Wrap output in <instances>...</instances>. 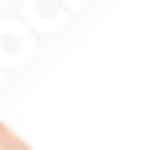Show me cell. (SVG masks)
Segmentation results:
<instances>
[{
  "label": "cell",
  "instance_id": "1",
  "mask_svg": "<svg viewBox=\"0 0 153 150\" xmlns=\"http://www.w3.org/2000/svg\"><path fill=\"white\" fill-rule=\"evenodd\" d=\"M0 150H31L22 138H16L6 126H0Z\"/></svg>",
  "mask_w": 153,
  "mask_h": 150
}]
</instances>
